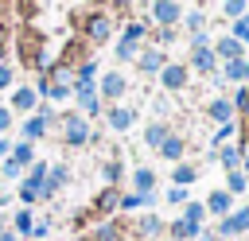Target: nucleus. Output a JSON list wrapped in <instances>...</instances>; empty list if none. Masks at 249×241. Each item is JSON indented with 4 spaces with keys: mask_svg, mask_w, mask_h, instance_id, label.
Wrapping results in <instances>:
<instances>
[{
    "mask_svg": "<svg viewBox=\"0 0 249 241\" xmlns=\"http://www.w3.org/2000/svg\"><path fill=\"white\" fill-rule=\"evenodd\" d=\"M82 35H86V43H89V47L105 43V39L113 35V16H109L105 8H93V12L82 19Z\"/></svg>",
    "mask_w": 249,
    "mask_h": 241,
    "instance_id": "obj_1",
    "label": "nucleus"
},
{
    "mask_svg": "<svg viewBox=\"0 0 249 241\" xmlns=\"http://www.w3.org/2000/svg\"><path fill=\"white\" fill-rule=\"evenodd\" d=\"M89 140H93V132H89L86 117L66 113V117H62V144H70V148H86Z\"/></svg>",
    "mask_w": 249,
    "mask_h": 241,
    "instance_id": "obj_2",
    "label": "nucleus"
},
{
    "mask_svg": "<svg viewBox=\"0 0 249 241\" xmlns=\"http://www.w3.org/2000/svg\"><path fill=\"white\" fill-rule=\"evenodd\" d=\"M214 62H218V58H214V47L206 43V35H195V39H191V66L202 70V74H210Z\"/></svg>",
    "mask_w": 249,
    "mask_h": 241,
    "instance_id": "obj_3",
    "label": "nucleus"
},
{
    "mask_svg": "<svg viewBox=\"0 0 249 241\" xmlns=\"http://www.w3.org/2000/svg\"><path fill=\"white\" fill-rule=\"evenodd\" d=\"M43 179H47V163H39V159H35V163H31V175L19 183V198H23L27 206L43 194Z\"/></svg>",
    "mask_w": 249,
    "mask_h": 241,
    "instance_id": "obj_4",
    "label": "nucleus"
},
{
    "mask_svg": "<svg viewBox=\"0 0 249 241\" xmlns=\"http://www.w3.org/2000/svg\"><path fill=\"white\" fill-rule=\"evenodd\" d=\"M144 31H148L144 23H128V27H124V35H121V43H117V58H121V62L136 58V47H140Z\"/></svg>",
    "mask_w": 249,
    "mask_h": 241,
    "instance_id": "obj_5",
    "label": "nucleus"
},
{
    "mask_svg": "<svg viewBox=\"0 0 249 241\" xmlns=\"http://www.w3.org/2000/svg\"><path fill=\"white\" fill-rule=\"evenodd\" d=\"M148 12H152V19H156V23L163 27V31H167V27L175 23V19H183V8H179V4H171V0H156V4L148 8Z\"/></svg>",
    "mask_w": 249,
    "mask_h": 241,
    "instance_id": "obj_6",
    "label": "nucleus"
},
{
    "mask_svg": "<svg viewBox=\"0 0 249 241\" xmlns=\"http://www.w3.org/2000/svg\"><path fill=\"white\" fill-rule=\"evenodd\" d=\"M105 120H109V128H113V132H128V128H132V120H136V113H132L128 105H113V109L105 113Z\"/></svg>",
    "mask_w": 249,
    "mask_h": 241,
    "instance_id": "obj_7",
    "label": "nucleus"
},
{
    "mask_svg": "<svg viewBox=\"0 0 249 241\" xmlns=\"http://www.w3.org/2000/svg\"><path fill=\"white\" fill-rule=\"evenodd\" d=\"M66 179H70V167H66V163H54V167L47 171V179H43V194H39V198H51L58 187H66Z\"/></svg>",
    "mask_w": 249,
    "mask_h": 241,
    "instance_id": "obj_8",
    "label": "nucleus"
},
{
    "mask_svg": "<svg viewBox=\"0 0 249 241\" xmlns=\"http://www.w3.org/2000/svg\"><path fill=\"white\" fill-rule=\"evenodd\" d=\"M160 82H163V89H183L187 86V66H179V62L163 66L160 70Z\"/></svg>",
    "mask_w": 249,
    "mask_h": 241,
    "instance_id": "obj_9",
    "label": "nucleus"
},
{
    "mask_svg": "<svg viewBox=\"0 0 249 241\" xmlns=\"http://www.w3.org/2000/svg\"><path fill=\"white\" fill-rule=\"evenodd\" d=\"M128 89V82H124V74H117V70H109L105 78H101V97H109V101H117L121 93Z\"/></svg>",
    "mask_w": 249,
    "mask_h": 241,
    "instance_id": "obj_10",
    "label": "nucleus"
},
{
    "mask_svg": "<svg viewBox=\"0 0 249 241\" xmlns=\"http://www.w3.org/2000/svg\"><path fill=\"white\" fill-rule=\"evenodd\" d=\"M39 105V93L31 89V86H16V93H12V109L16 113H31Z\"/></svg>",
    "mask_w": 249,
    "mask_h": 241,
    "instance_id": "obj_11",
    "label": "nucleus"
},
{
    "mask_svg": "<svg viewBox=\"0 0 249 241\" xmlns=\"http://www.w3.org/2000/svg\"><path fill=\"white\" fill-rule=\"evenodd\" d=\"M245 225H249V210H237V214H230V218L218 222V237H233V233H241Z\"/></svg>",
    "mask_w": 249,
    "mask_h": 241,
    "instance_id": "obj_12",
    "label": "nucleus"
},
{
    "mask_svg": "<svg viewBox=\"0 0 249 241\" xmlns=\"http://www.w3.org/2000/svg\"><path fill=\"white\" fill-rule=\"evenodd\" d=\"M47 128H51V113H39V117L23 120V140H27V144L39 140V136H47Z\"/></svg>",
    "mask_w": 249,
    "mask_h": 241,
    "instance_id": "obj_13",
    "label": "nucleus"
},
{
    "mask_svg": "<svg viewBox=\"0 0 249 241\" xmlns=\"http://www.w3.org/2000/svg\"><path fill=\"white\" fill-rule=\"evenodd\" d=\"M163 66H167V54H163L160 47H148V51L140 54V70H144V74H156V70H163Z\"/></svg>",
    "mask_w": 249,
    "mask_h": 241,
    "instance_id": "obj_14",
    "label": "nucleus"
},
{
    "mask_svg": "<svg viewBox=\"0 0 249 241\" xmlns=\"http://www.w3.org/2000/svg\"><path fill=\"white\" fill-rule=\"evenodd\" d=\"M93 74H97V62L86 58V62L74 70V86H78V89H93Z\"/></svg>",
    "mask_w": 249,
    "mask_h": 241,
    "instance_id": "obj_15",
    "label": "nucleus"
},
{
    "mask_svg": "<svg viewBox=\"0 0 249 241\" xmlns=\"http://www.w3.org/2000/svg\"><path fill=\"white\" fill-rule=\"evenodd\" d=\"M8 159H12V163L23 171V167H31V163H35V148L23 140V144H16V148H12V155H8Z\"/></svg>",
    "mask_w": 249,
    "mask_h": 241,
    "instance_id": "obj_16",
    "label": "nucleus"
},
{
    "mask_svg": "<svg viewBox=\"0 0 249 241\" xmlns=\"http://www.w3.org/2000/svg\"><path fill=\"white\" fill-rule=\"evenodd\" d=\"M132 183H136V194H152L156 171H152V167H136V171H132Z\"/></svg>",
    "mask_w": 249,
    "mask_h": 241,
    "instance_id": "obj_17",
    "label": "nucleus"
},
{
    "mask_svg": "<svg viewBox=\"0 0 249 241\" xmlns=\"http://www.w3.org/2000/svg\"><path fill=\"white\" fill-rule=\"evenodd\" d=\"M93 210H97V214H113V210H121V194H117L113 187H109V190H101V194H97V202H93Z\"/></svg>",
    "mask_w": 249,
    "mask_h": 241,
    "instance_id": "obj_18",
    "label": "nucleus"
},
{
    "mask_svg": "<svg viewBox=\"0 0 249 241\" xmlns=\"http://www.w3.org/2000/svg\"><path fill=\"white\" fill-rule=\"evenodd\" d=\"M214 58H226V62H237V58H241V43H237V39H222V43L214 47Z\"/></svg>",
    "mask_w": 249,
    "mask_h": 241,
    "instance_id": "obj_19",
    "label": "nucleus"
},
{
    "mask_svg": "<svg viewBox=\"0 0 249 241\" xmlns=\"http://www.w3.org/2000/svg\"><path fill=\"white\" fill-rule=\"evenodd\" d=\"M183 152H187L183 136H167V140L160 144V155H163V159H183Z\"/></svg>",
    "mask_w": 249,
    "mask_h": 241,
    "instance_id": "obj_20",
    "label": "nucleus"
},
{
    "mask_svg": "<svg viewBox=\"0 0 249 241\" xmlns=\"http://www.w3.org/2000/svg\"><path fill=\"white\" fill-rule=\"evenodd\" d=\"M187 237H202V229H198V225H187L183 218L171 222V241H187Z\"/></svg>",
    "mask_w": 249,
    "mask_h": 241,
    "instance_id": "obj_21",
    "label": "nucleus"
},
{
    "mask_svg": "<svg viewBox=\"0 0 249 241\" xmlns=\"http://www.w3.org/2000/svg\"><path fill=\"white\" fill-rule=\"evenodd\" d=\"M206 113H210V117H214V120H218V124H226V120H230V117H233V105H230V101H222V97H218V101H210V109H206Z\"/></svg>",
    "mask_w": 249,
    "mask_h": 241,
    "instance_id": "obj_22",
    "label": "nucleus"
},
{
    "mask_svg": "<svg viewBox=\"0 0 249 241\" xmlns=\"http://www.w3.org/2000/svg\"><path fill=\"white\" fill-rule=\"evenodd\" d=\"M167 136H171V132H167V124H148V132H144V144H148V148H160Z\"/></svg>",
    "mask_w": 249,
    "mask_h": 241,
    "instance_id": "obj_23",
    "label": "nucleus"
},
{
    "mask_svg": "<svg viewBox=\"0 0 249 241\" xmlns=\"http://www.w3.org/2000/svg\"><path fill=\"white\" fill-rule=\"evenodd\" d=\"M171 179H175V187H191L198 175H195V167H191V163H179V167L171 171Z\"/></svg>",
    "mask_w": 249,
    "mask_h": 241,
    "instance_id": "obj_24",
    "label": "nucleus"
},
{
    "mask_svg": "<svg viewBox=\"0 0 249 241\" xmlns=\"http://www.w3.org/2000/svg\"><path fill=\"white\" fill-rule=\"evenodd\" d=\"M206 210H210V214H226V210H230V194H226V190H214V194L206 198Z\"/></svg>",
    "mask_w": 249,
    "mask_h": 241,
    "instance_id": "obj_25",
    "label": "nucleus"
},
{
    "mask_svg": "<svg viewBox=\"0 0 249 241\" xmlns=\"http://www.w3.org/2000/svg\"><path fill=\"white\" fill-rule=\"evenodd\" d=\"M117 237H121V225L117 222H101L93 229V241H117Z\"/></svg>",
    "mask_w": 249,
    "mask_h": 241,
    "instance_id": "obj_26",
    "label": "nucleus"
},
{
    "mask_svg": "<svg viewBox=\"0 0 249 241\" xmlns=\"http://www.w3.org/2000/svg\"><path fill=\"white\" fill-rule=\"evenodd\" d=\"M78 105H82V113H97L101 109V101H97L93 89H78Z\"/></svg>",
    "mask_w": 249,
    "mask_h": 241,
    "instance_id": "obj_27",
    "label": "nucleus"
},
{
    "mask_svg": "<svg viewBox=\"0 0 249 241\" xmlns=\"http://www.w3.org/2000/svg\"><path fill=\"white\" fill-rule=\"evenodd\" d=\"M226 78H233V82H245V78H249V62H245V58H237V62H226Z\"/></svg>",
    "mask_w": 249,
    "mask_h": 241,
    "instance_id": "obj_28",
    "label": "nucleus"
},
{
    "mask_svg": "<svg viewBox=\"0 0 249 241\" xmlns=\"http://www.w3.org/2000/svg\"><path fill=\"white\" fill-rule=\"evenodd\" d=\"M136 229H140L144 237H152V233H160V229H163V222H160L156 214H148V218H140V222H136Z\"/></svg>",
    "mask_w": 249,
    "mask_h": 241,
    "instance_id": "obj_29",
    "label": "nucleus"
},
{
    "mask_svg": "<svg viewBox=\"0 0 249 241\" xmlns=\"http://www.w3.org/2000/svg\"><path fill=\"white\" fill-rule=\"evenodd\" d=\"M241 155H245V148H222V152H218V159H222L226 167H237Z\"/></svg>",
    "mask_w": 249,
    "mask_h": 241,
    "instance_id": "obj_30",
    "label": "nucleus"
},
{
    "mask_svg": "<svg viewBox=\"0 0 249 241\" xmlns=\"http://www.w3.org/2000/svg\"><path fill=\"white\" fill-rule=\"evenodd\" d=\"M121 171H124V167H121V159H109V163L101 167V175H105V183H109V187L121 179Z\"/></svg>",
    "mask_w": 249,
    "mask_h": 241,
    "instance_id": "obj_31",
    "label": "nucleus"
},
{
    "mask_svg": "<svg viewBox=\"0 0 249 241\" xmlns=\"http://www.w3.org/2000/svg\"><path fill=\"white\" fill-rule=\"evenodd\" d=\"M241 190H245V175H241V171H230V183H226V194L233 198V194H241Z\"/></svg>",
    "mask_w": 249,
    "mask_h": 241,
    "instance_id": "obj_32",
    "label": "nucleus"
},
{
    "mask_svg": "<svg viewBox=\"0 0 249 241\" xmlns=\"http://www.w3.org/2000/svg\"><path fill=\"white\" fill-rule=\"evenodd\" d=\"M31 229H35L31 210H19V214H16V229H12V233H31Z\"/></svg>",
    "mask_w": 249,
    "mask_h": 241,
    "instance_id": "obj_33",
    "label": "nucleus"
},
{
    "mask_svg": "<svg viewBox=\"0 0 249 241\" xmlns=\"http://www.w3.org/2000/svg\"><path fill=\"white\" fill-rule=\"evenodd\" d=\"M183 222H187V225H198V222H202V206H198V202H187V214H183Z\"/></svg>",
    "mask_w": 249,
    "mask_h": 241,
    "instance_id": "obj_34",
    "label": "nucleus"
},
{
    "mask_svg": "<svg viewBox=\"0 0 249 241\" xmlns=\"http://www.w3.org/2000/svg\"><path fill=\"white\" fill-rule=\"evenodd\" d=\"M12 78H16V66L12 62H0V89H12Z\"/></svg>",
    "mask_w": 249,
    "mask_h": 241,
    "instance_id": "obj_35",
    "label": "nucleus"
},
{
    "mask_svg": "<svg viewBox=\"0 0 249 241\" xmlns=\"http://www.w3.org/2000/svg\"><path fill=\"white\" fill-rule=\"evenodd\" d=\"M230 105H233V109H241V113L249 117V89H237V97H233Z\"/></svg>",
    "mask_w": 249,
    "mask_h": 241,
    "instance_id": "obj_36",
    "label": "nucleus"
},
{
    "mask_svg": "<svg viewBox=\"0 0 249 241\" xmlns=\"http://www.w3.org/2000/svg\"><path fill=\"white\" fill-rule=\"evenodd\" d=\"M187 27H191L195 35H202V12H191V16H187Z\"/></svg>",
    "mask_w": 249,
    "mask_h": 241,
    "instance_id": "obj_37",
    "label": "nucleus"
},
{
    "mask_svg": "<svg viewBox=\"0 0 249 241\" xmlns=\"http://www.w3.org/2000/svg\"><path fill=\"white\" fill-rule=\"evenodd\" d=\"M226 16H245V4H241V0H230V4H226Z\"/></svg>",
    "mask_w": 249,
    "mask_h": 241,
    "instance_id": "obj_38",
    "label": "nucleus"
},
{
    "mask_svg": "<svg viewBox=\"0 0 249 241\" xmlns=\"http://www.w3.org/2000/svg\"><path fill=\"white\" fill-rule=\"evenodd\" d=\"M183 198H187V190H183V187H171V190H167V202H175V206H179Z\"/></svg>",
    "mask_w": 249,
    "mask_h": 241,
    "instance_id": "obj_39",
    "label": "nucleus"
},
{
    "mask_svg": "<svg viewBox=\"0 0 249 241\" xmlns=\"http://www.w3.org/2000/svg\"><path fill=\"white\" fill-rule=\"evenodd\" d=\"M12 128V109H0V132Z\"/></svg>",
    "mask_w": 249,
    "mask_h": 241,
    "instance_id": "obj_40",
    "label": "nucleus"
},
{
    "mask_svg": "<svg viewBox=\"0 0 249 241\" xmlns=\"http://www.w3.org/2000/svg\"><path fill=\"white\" fill-rule=\"evenodd\" d=\"M4 175H8V179H16V175H19V167H16L12 159H4Z\"/></svg>",
    "mask_w": 249,
    "mask_h": 241,
    "instance_id": "obj_41",
    "label": "nucleus"
},
{
    "mask_svg": "<svg viewBox=\"0 0 249 241\" xmlns=\"http://www.w3.org/2000/svg\"><path fill=\"white\" fill-rule=\"evenodd\" d=\"M31 233H35V237H47V233H51V225H47V222H35V229H31Z\"/></svg>",
    "mask_w": 249,
    "mask_h": 241,
    "instance_id": "obj_42",
    "label": "nucleus"
},
{
    "mask_svg": "<svg viewBox=\"0 0 249 241\" xmlns=\"http://www.w3.org/2000/svg\"><path fill=\"white\" fill-rule=\"evenodd\" d=\"M8 152H12V144H8V140H4V136H0V163H4V159H8Z\"/></svg>",
    "mask_w": 249,
    "mask_h": 241,
    "instance_id": "obj_43",
    "label": "nucleus"
},
{
    "mask_svg": "<svg viewBox=\"0 0 249 241\" xmlns=\"http://www.w3.org/2000/svg\"><path fill=\"white\" fill-rule=\"evenodd\" d=\"M0 241H19V237H16L12 229H4V233H0Z\"/></svg>",
    "mask_w": 249,
    "mask_h": 241,
    "instance_id": "obj_44",
    "label": "nucleus"
},
{
    "mask_svg": "<svg viewBox=\"0 0 249 241\" xmlns=\"http://www.w3.org/2000/svg\"><path fill=\"white\" fill-rule=\"evenodd\" d=\"M0 233H4V222H0Z\"/></svg>",
    "mask_w": 249,
    "mask_h": 241,
    "instance_id": "obj_45",
    "label": "nucleus"
}]
</instances>
